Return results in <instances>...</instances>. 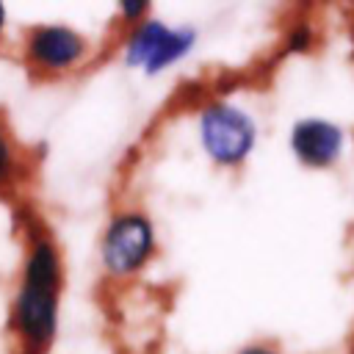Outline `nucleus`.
Segmentation results:
<instances>
[{
	"mask_svg": "<svg viewBox=\"0 0 354 354\" xmlns=\"http://www.w3.org/2000/svg\"><path fill=\"white\" fill-rule=\"evenodd\" d=\"M152 252H155V230L144 213L124 210L108 221L100 243V257L111 277L124 279L138 274L152 257Z\"/></svg>",
	"mask_w": 354,
	"mask_h": 354,
	"instance_id": "3",
	"label": "nucleus"
},
{
	"mask_svg": "<svg viewBox=\"0 0 354 354\" xmlns=\"http://www.w3.org/2000/svg\"><path fill=\"white\" fill-rule=\"evenodd\" d=\"M199 138L218 166H241L257 141L254 119L232 102H207L199 113Z\"/></svg>",
	"mask_w": 354,
	"mask_h": 354,
	"instance_id": "2",
	"label": "nucleus"
},
{
	"mask_svg": "<svg viewBox=\"0 0 354 354\" xmlns=\"http://www.w3.org/2000/svg\"><path fill=\"white\" fill-rule=\"evenodd\" d=\"M6 22H8V11H6V6L0 3V41H3V36H6Z\"/></svg>",
	"mask_w": 354,
	"mask_h": 354,
	"instance_id": "11",
	"label": "nucleus"
},
{
	"mask_svg": "<svg viewBox=\"0 0 354 354\" xmlns=\"http://www.w3.org/2000/svg\"><path fill=\"white\" fill-rule=\"evenodd\" d=\"M61 285H64V266L55 241L44 232L30 235L11 304V326L19 343L33 354L47 348L50 340L55 337Z\"/></svg>",
	"mask_w": 354,
	"mask_h": 354,
	"instance_id": "1",
	"label": "nucleus"
},
{
	"mask_svg": "<svg viewBox=\"0 0 354 354\" xmlns=\"http://www.w3.org/2000/svg\"><path fill=\"white\" fill-rule=\"evenodd\" d=\"M310 47V36L304 33V30H293V36H290V50H307Z\"/></svg>",
	"mask_w": 354,
	"mask_h": 354,
	"instance_id": "9",
	"label": "nucleus"
},
{
	"mask_svg": "<svg viewBox=\"0 0 354 354\" xmlns=\"http://www.w3.org/2000/svg\"><path fill=\"white\" fill-rule=\"evenodd\" d=\"M290 147H293V155L304 166L326 169V166H332L343 155L346 133L340 130V124H335L329 119L310 116V119H301V122L293 124Z\"/></svg>",
	"mask_w": 354,
	"mask_h": 354,
	"instance_id": "6",
	"label": "nucleus"
},
{
	"mask_svg": "<svg viewBox=\"0 0 354 354\" xmlns=\"http://www.w3.org/2000/svg\"><path fill=\"white\" fill-rule=\"evenodd\" d=\"M147 11H149V3L147 0H122L119 3V14H122V19L124 22H141V19H147Z\"/></svg>",
	"mask_w": 354,
	"mask_h": 354,
	"instance_id": "8",
	"label": "nucleus"
},
{
	"mask_svg": "<svg viewBox=\"0 0 354 354\" xmlns=\"http://www.w3.org/2000/svg\"><path fill=\"white\" fill-rule=\"evenodd\" d=\"M196 41L194 28H169L160 19H141L124 41V64L144 66L147 75H158L174 61L185 58Z\"/></svg>",
	"mask_w": 354,
	"mask_h": 354,
	"instance_id": "5",
	"label": "nucleus"
},
{
	"mask_svg": "<svg viewBox=\"0 0 354 354\" xmlns=\"http://www.w3.org/2000/svg\"><path fill=\"white\" fill-rule=\"evenodd\" d=\"M22 180V155L8 124L0 119V194H8Z\"/></svg>",
	"mask_w": 354,
	"mask_h": 354,
	"instance_id": "7",
	"label": "nucleus"
},
{
	"mask_svg": "<svg viewBox=\"0 0 354 354\" xmlns=\"http://www.w3.org/2000/svg\"><path fill=\"white\" fill-rule=\"evenodd\" d=\"M238 354H279V351H274L271 346H263V343H254V346H246V348H241Z\"/></svg>",
	"mask_w": 354,
	"mask_h": 354,
	"instance_id": "10",
	"label": "nucleus"
},
{
	"mask_svg": "<svg viewBox=\"0 0 354 354\" xmlns=\"http://www.w3.org/2000/svg\"><path fill=\"white\" fill-rule=\"evenodd\" d=\"M88 55V41L69 25H33L22 39V58L36 77H61L80 66Z\"/></svg>",
	"mask_w": 354,
	"mask_h": 354,
	"instance_id": "4",
	"label": "nucleus"
}]
</instances>
